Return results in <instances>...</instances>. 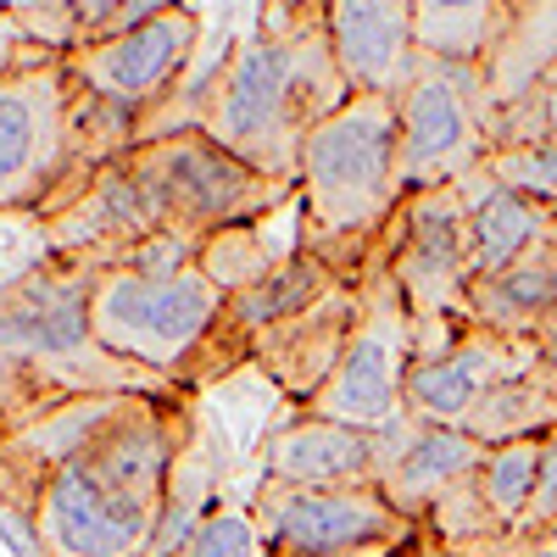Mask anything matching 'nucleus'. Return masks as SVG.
I'll list each match as a JSON object with an SVG mask.
<instances>
[{
  "instance_id": "aec40b11",
  "label": "nucleus",
  "mask_w": 557,
  "mask_h": 557,
  "mask_svg": "<svg viewBox=\"0 0 557 557\" xmlns=\"http://www.w3.org/2000/svg\"><path fill=\"white\" fill-rule=\"evenodd\" d=\"M552 67H557V0H507L496 39L480 62L496 112L524 101Z\"/></svg>"
},
{
  "instance_id": "9b49d317",
  "label": "nucleus",
  "mask_w": 557,
  "mask_h": 557,
  "mask_svg": "<svg viewBox=\"0 0 557 557\" xmlns=\"http://www.w3.org/2000/svg\"><path fill=\"white\" fill-rule=\"evenodd\" d=\"M257 513L273 557H357L374 546L418 541V524L396 513L380 485H341V491L268 485Z\"/></svg>"
},
{
  "instance_id": "0eeeda50",
  "label": "nucleus",
  "mask_w": 557,
  "mask_h": 557,
  "mask_svg": "<svg viewBox=\"0 0 557 557\" xmlns=\"http://www.w3.org/2000/svg\"><path fill=\"white\" fill-rule=\"evenodd\" d=\"M401 123V196L469 178L496 146V101L474 62L418 57L396 96Z\"/></svg>"
},
{
  "instance_id": "ddd939ff",
  "label": "nucleus",
  "mask_w": 557,
  "mask_h": 557,
  "mask_svg": "<svg viewBox=\"0 0 557 557\" xmlns=\"http://www.w3.org/2000/svg\"><path fill=\"white\" fill-rule=\"evenodd\" d=\"M530 362H535V341H507L496 330H480V323H462V335L451 346L412 357L401 396H407V412L418 424L462 430L469 412L480 407V396Z\"/></svg>"
},
{
  "instance_id": "f704fd0d",
  "label": "nucleus",
  "mask_w": 557,
  "mask_h": 557,
  "mask_svg": "<svg viewBox=\"0 0 557 557\" xmlns=\"http://www.w3.org/2000/svg\"><path fill=\"white\" fill-rule=\"evenodd\" d=\"M535 557H557V524H552V530L535 541Z\"/></svg>"
},
{
  "instance_id": "423d86ee",
  "label": "nucleus",
  "mask_w": 557,
  "mask_h": 557,
  "mask_svg": "<svg viewBox=\"0 0 557 557\" xmlns=\"http://www.w3.org/2000/svg\"><path fill=\"white\" fill-rule=\"evenodd\" d=\"M123 162L139 178L146 201L157 207L162 228L190 235V240L257 223L262 212H273L296 190V184H278V178L257 173L251 162H240L235 151H223L201 128H173L157 139H139Z\"/></svg>"
},
{
  "instance_id": "20e7f679",
  "label": "nucleus",
  "mask_w": 557,
  "mask_h": 557,
  "mask_svg": "<svg viewBox=\"0 0 557 557\" xmlns=\"http://www.w3.org/2000/svg\"><path fill=\"white\" fill-rule=\"evenodd\" d=\"M301 235L346 285H362L401 207V123L396 96H351L307 128L296 162Z\"/></svg>"
},
{
  "instance_id": "5701e85b",
  "label": "nucleus",
  "mask_w": 557,
  "mask_h": 557,
  "mask_svg": "<svg viewBox=\"0 0 557 557\" xmlns=\"http://www.w3.org/2000/svg\"><path fill=\"white\" fill-rule=\"evenodd\" d=\"M502 12H507V0H418V12H412L418 57L480 67L496 39Z\"/></svg>"
},
{
  "instance_id": "6ab92c4d",
  "label": "nucleus",
  "mask_w": 557,
  "mask_h": 557,
  "mask_svg": "<svg viewBox=\"0 0 557 557\" xmlns=\"http://www.w3.org/2000/svg\"><path fill=\"white\" fill-rule=\"evenodd\" d=\"M457 196H462V212H469V268H474V278L513 268L557 218L552 207L496 184L485 162L469 178H457Z\"/></svg>"
},
{
  "instance_id": "4be33fe9",
  "label": "nucleus",
  "mask_w": 557,
  "mask_h": 557,
  "mask_svg": "<svg viewBox=\"0 0 557 557\" xmlns=\"http://www.w3.org/2000/svg\"><path fill=\"white\" fill-rule=\"evenodd\" d=\"M469 430L480 446H507V441H541L557 430V380L541 368V357L519 374H507L502 385H491L480 396V407L469 412Z\"/></svg>"
},
{
  "instance_id": "9d476101",
  "label": "nucleus",
  "mask_w": 557,
  "mask_h": 557,
  "mask_svg": "<svg viewBox=\"0 0 557 557\" xmlns=\"http://www.w3.org/2000/svg\"><path fill=\"white\" fill-rule=\"evenodd\" d=\"M374 268L396 278V290L412 318H469V212H462L457 184L401 196Z\"/></svg>"
},
{
  "instance_id": "393cba45",
  "label": "nucleus",
  "mask_w": 557,
  "mask_h": 557,
  "mask_svg": "<svg viewBox=\"0 0 557 557\" xmlns=\"http://www.w3.org/2000/svg\"><path fill=\"white\" fill-rule=\"evenodd\" d=\"M480 491L491 502V513L507 535H519L530 502H535V485H541V441H507V446H491L485 462H480Z\"/></svg>"
},
{
  "instance_id": "2f4dec72",
  "label": "nucleus",
  "mask_w": 557,
  "mask_h": 557,
  "mask_svg": "<svg viewBox=\"0 0 557 557\" xmlns=\"http://www.w3.org/2000/svg\"><path fill=\"white\" fill-rule=\"evenodd\" d=\"M330 0H268V17L262 28H307V23H323Z\"/></svg>"
},
{
  "instance_id": "f03ea898",
  "label": "nucleus",
  "mask_w": 557,
  "mask_h": 557,
  "mask_svg": "<svg viewBox=\"0 0 557 557\" xmlns=\"http://www.w3.org/2000/svg\"><path fill=\"white\" fill-rule=\"evenodd\" d=\"M173 457L168 407L134 396L78 457L39 480V541L57 557H146Z\"/></svg>"
},
{
  "instance_id": "c756f323",
  "label": "nucleus",
  "mask_w": 557,
  "mask_h": 557,
  "mask_svg": "<svg viewBox=\"0 0 557 557\" xmlns=\"http://www.w3.org/2000/svg\"><path fill=\"white\" fill-rule=\"evenodd\" d=\"M502 139H557V67L530 89L524 101L496 112V146Z\"/></svg>"
},
{
  "instance_id": "2eb2a0df",
  "label": "nucleus",
  "mask_w": 557,
  "mask_h": 557,
  "mask_svg": "<svg viewBox=\"0 0 557 557\" xmlns=\"http://www.w3.org/2000/svg\"><path fill=\"white\" fill-rule=\"evenodd\" d=\"M418 0H330L323 34L357 96H401L418 67Z\"/></svg>"
},
{
  "instance_id": "cd10ccee",
  "label": "nucleus",
  "mask_w": 557,
  "mask_h": 557,
  "mask_svg": "<svg viewBox=\"0 0 557 557\" xmlns=\"http://www.w3.org/2000/svg\"><path fill=\"white\" fill-rule=\"evenodd\" d=\"M173 557H273V546H268L257 507H212L201 519V530Z\"/></svg>"
},
{
  "instance_id": "7c9ffc66",
  "label": "nucleus",
  "mask_w": 557,
  "mask_h": 557,
  "mask_svg": "<svg viewBox=\"0 0 557 557\" xmlns=\"http://www.w3.org/2000/svg\"><path fill=\"white\" fill-rule=\"evenodd\" d=\"M552 524H557V430L541 435V485H535V502H530V513H524V524H519L513 541L535 552V541H541Z\"/></svg>"
},
{
  "instance_id": "c9c22d12",
  "label": "nucleus",
  "mask_w": 557,
  "mask_h": 557,
  "mask_svg": "<svg viewBox=\"0 0 557 557\" xmlns=\"http://www.w3.org/2000/svg\"><path fill=\"white\" fill-rule=\"evenodd\" d=\"M407 557H435V552H407ZM446 557H457V552H446ZM485 557H513V552H485ZM524 557H535V552H524Z\"/></svg>"
},
{
  "instance_id": "4468645a",
  "label": "nucleus",
  "mask_w": 557,
  "mask_h": 557,
  "mask_svg": "<svg viewBox=\"0 0 557 557\" xmlns=\"http://www.w3.org/2000/svg\"><path fill=\"white\" fill-rule=\"evenodd\" d=\"M491 446H480L469 430H441V424H418V418H396L391 430L374 435V485L401 519L424 524L435 513V502L480 474Z\"/></svg>"
},
{
  "instance_id": "72a5a7b5",
  "label": "nucleus",
  "mask_w": 557,
  "mask_h": 557,
  "mask_svg": "<svg viewBox=\"0 0 557 557\" xmlns=\"http://www.w3.org/2000/svg\"><path fill=\"white\" fill-rule=\"evenodd\" d=\"M535 357H541V368H546V374L557 380V323H552V330L535 341Z\"/></svg>"
},
{
  "instance_id": "a878e982",
  "label": "nucleus",
  "mask_w": 557,
  "mask_h": 557,
  "mask_svg": "<svg viewBox=\"0 0 557 557\" xmlns=\"http://www.w3.org/2000/svg\"><path fill=\"white\" fill-rule=\"evenodd\" d=\"M290 257H296V251H290ZM196 262H201V273L212 278L223 296H235V290L257 285V278H262L273 262H285V251L268 246V228L240 223V228H218V235H207Z\"/></svg>"
},
{
  "instance_id": "f8f14e48",
  "label": "nucleus",
  "mask_w": 557,
  "mask_h": 557,
  "mask_svg": "<svg viewBox=\"0 0 557 557\" xmlns=\"http://www.w3.org/2000/svg\"><path fill=\"white\" fill-rule=\"evenodd\" d=\"M196 45H201V17L190 7H178V12L146 23V28H128V34H112V39H84L62 62L89 96H101V101H112L128 117L146 123L157 107L173 101Z\"/></svg>"
},
{
  "instance_id": "412c9836",
  "label": "nucleus",
  "mask_w": 557,
  "mask_h": 557,
  "mask_svg": "<svg viewBox=\"0 0 557 557\" xmlns=\"http://www.w3.org/2000/svg\"><path fill=\"white\" fill-rule=\"evenodd\" d=\"M335 285H341V273L318 251H296L285 262H273L257 285H246V290H235L223 301V330L235 341H257L262 330H273V323L307 312L318 296H330Z\"/></svg>"
},
{
  "instance_id": "f3484780",
  "label": "nucleus",
  "mask_w": 557,
  "mask_h": 557,
  "mask_svg": "<svg viewBox=\"0 0 557 557\" xmlns=\"http://www.w3.org/2000/svg\"><path fill=\"white\" fill-rule=\"evenodd\" d=\"M268 485H285V491L374 485V435L301 412L290 430L268 441Z\"/></svg>"
},
{
  "instance_id": "a211bd4d",
  "label": "nucleus",
  "mask_w": 557,
  "mask_h": 557,
  "mask_svg": "<svg viewBox=\"0 0 557 557\" xmlns=\"http://www.w3.org/2000/svg\"><path fill=\"white\" fill-rule=\"evenodd\" d=\"M469 323L496 330L507 341H541L557 323V218L546 235L491 278H474L469 290Z\"/></svg>"
},
{
  "instance_id": "c85d7f7f",
  "label": "nucleus",
  "mask_w": 557,
  "mask_h": 557,
  "mask_svg": "<svg viewBox=\"0 0 557 557\" xmlns=\"http://www.w3.org/2000/svg\"><path fill=\"white\" fill-rule=\"evenodd\" d=\"M0 23L17 28L28 45H39V51H57V57H67L78 45L73 0H0Z\"/></svg>"
},
{
  "instance_id": "473e14b6",
  "label": "nucleus",
  "mask_w": 557,
  "mask_h": 557,
  "mask_svg": "<svg viewBox=\"0 0 557 557\" xmlns=\"http://www.w3.org/2000/svg\"><path fill=\"white\" fill-rule=\"evenodd\" d=\"M117 7H123V0H73V17H78V45H84V39H96V34L117 17Z\"/></svg>"
},
{
  "instance_id": "6e6552de",
  "label": "nucleus",
  "mask_w": 557,
  "mask_h": 557,
  "mask_svg": "<svg viewBox=\"0 0 557 557\" xmlns=\"http://www.w3.org/2000/svg\"><path fill=\"white\" fill-rule=\"evenodd\" d=\"M412 330H418V318L407 312L396 278L385 268H368L362 318H357L341 362L330 368V380L307 396V412L330 418V424H346V430H362V435H380L396 418H407L401 391H407V368H412Z\"/></svg>"
},
{
  "instance_id": "39448f33",
  "label": "nucleus",
  "mask_w": 557,
  "mask_h": 557,
  "mask_svg": "<svg viewBox=\"0 0 557 557\" xmlns=\"http://www.w3.org/2000/svg\"><path fill=\"white\" fill-rule=\"evenodd\" d=\"M223 290L201 273V262L184 268H107L89 285V323L96 341L146 368L151 380H178L196 362V351L223 330Z\"/></svg>"
},
{
  "instance_id": "7ed1b4c3",
  "label": "nucleus",
  "mask_w": 557,
  "mask_h": 557,
  "mask_svg": "<svg viewBox=\"0 0 557 557\" xmlns=\"http://www.w3.org/2000/svg\"><path fill=\"white\" fill-rule=\"evenodd\" d=\"M96 273L73 257H45L0 285V407L28 418L78 396H151L146 368L112 357L89 323Z\"/></svg>"
},
{
  "instance_id": "1a4fd4ad",
  "label": "nucleus",
  "mask_w": 557,
  "mask_h": 557,
  "mask_svg": "<svg viewBox=\"0 0 557 557\" xmlns=\"http://www.w3.org/2000/svg\"><path fill=\"white\" fill-rule=\"evenodd\" d=\"M73 73L57 51L23 57L0 73V212L39 207L62 190L67 173Z\"/></svg>"
},
{
  "instance_id": "dca6fc26",
  "label": "nucleus",
  "mask_w": 557,
  "mask_h": 557,
  "mask_svg": "<svg viewBox=\"0 0 557 557\" xmlns=\"http://www.w3.org/2000/svg\"><path fill=\"white\" fill-rule=\"evenodd\" d=\"M357 318H362V285H346V278H341L330 296H318L307 312L262 330L251 346H257V357L273 368V380L285 391L312 396L323 380H330V368L341 362V351H346V341L357 330Z\"/></svg>"
},
{
  "instance_id": "f257e3e1",
  "label": "nucleus",
  "mask_w": 557,
  "mask_h": 557,
  "mask_svg": "<svg viewBox=\"0 0 557 557\" xmlns=\"http://www.w3.org/2000/svg\"><path fill=\"white\" fill-rule=\"evenodd\" d=\"M357 89L346 84L323 23L307 28H262L235 57L218 62L196 89V123L223 151H235L257 173L296 184L301 139Z\"/></svg>"
},
{
  "instance_id": "bb28decb",
  "label": "nucleus",
  "mask_w": 557,
  "mask_h": 557,
  "mask_svg": "<svg viewBox=\"0 0 557 557\" xmlns=\"http://www.w3.org/2000/svg\"><path fill=\"white\" fill-rule=\"evenodd\" d=\"M491 178L557 212V139H502L485 157Z\"/></svg>"
},
{
  "instance_id": "b1692460",
  "label": "nucleus",
  "mask_w": 557,
  "mask_h": 557,
  "mask_svg": "<svg viewBox=\"0 0 557 557\" xmlns=\"http://www.w3.org/2000/svg\"><path fill=\"white\" fill-rule=\"evenodd\" d=\"M207 513H212V462L190 446H178L173 474H168V496H162V519H157V535H151L146 557H173L201 530Z\"/></svg>"
}]
</instances>
